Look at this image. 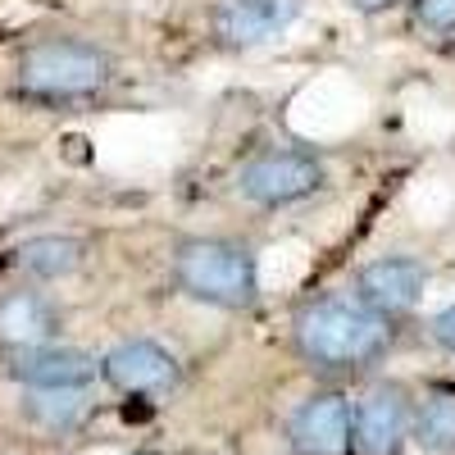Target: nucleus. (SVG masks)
<instances>
[{
  "mask_svg": "<svg viewBox=\"0 0 455 455\" xmlns=\"http://www.w3.org/2000/svg\"><path fill=\"white\" fill-rule=\"evenodd\" d=\"M428 291V264L414 259V255H383V259H369L360 278H355V300L369 306L373 315L383 319H401L424 300Z\"/></svg>",
  "mask_w": 455,
  "mask_h": 455,
  "instance_id": "39448f33",
  "label": "nucleus"
},
{
  "mask_svg": "<svg viewBox=\"0 0 455 455\" xmlns=\"http://www.w3.org/2000/svg\"><path fill=\"white\" fill-rule=\"evenodd\" d=\"M287 442L296 455H347L355 442V414L341 392H319L300 401L287 419Z\"/></svg>",
  "mask_w": 455,
  "mask_h": 455,
  "instance_id": "0eeeda50",
  "label": "nucleus"
},
{
  "mask_svg": "<svg viewBox=\"0 0 455 455\" xmlns=\"http://www.w3.org/2000/svg\"><path fill=\"white\" fill-rule=\"evenodd\" d=\"M414 23L433 36H455V0H414Z\"/></svg>",
  "mask_w": 455,
  "mask_h": 455,
  "instance_id": "2eb2a0df",
  "label": "nucleus"
},
{
  "mask_svg": "<svg viewBox=\"0 0 455 455\" xmlns=\"http://www.w3.org/2000/svg\"><path fill=\"white\" fill-rule=\"evenodd\" d=\"M410 437L433 455L455 451V383H433L410 414Z\"/></svg>",
  "mask_w": 455,
  "mask_h": 455,
  "instance_id": "f8f14e48",
  "label": "nucleus"
},
{
  "mask_svg": "<svg viewBox=\"0 0 455 455\" xmlns=\"http://www.w3.org/2000/svg\"><path fill=\"white\" fill-rule=\"evenodd\" d=\"M100 378L124 396H156V392L178 383V360L160 347V341L132 337V341H119V347L100 360Z\"/></svg>",
  "mask_w": 455,
  "mask_h": 455,
  "instance_id": "1a4fd4ad",
  "label": "nucleus"
},
{
  "mask_svg": "<svg viewBox=\"0 0 455 455\" xmlns=\"http://www.w3.org/2000/svg\"><path fill=\"white\" fill-rule=\"evenodd\" d=\"M28 410H32V419H42L51 428H64L73 414H78V396L73 392H32Z\"/></svg>",
  "mask_w": 455,
  "mask_h": 455,
  "instance_id": "4468645a",
  "label": "nucleus"
},
{
  "mask_svg": "<svg viewBox=\"0 0 455 455\" xmlns=\"http://www.w3.org/2000/svg\"><path fill=\"white\" fill-rule=\"evenodd\" d=\"M410 396L401 383H378L355 410V446L364 455H396L410 437Z\"/></svg>",
  "mask_w": 455,
  "mask_h": 455,
  "instance_id": "9d476101",
  "label": "nucleus"
},
{
  "mask_svg": "<svg viewBox=\"0 0 455 455\" xmlns=\"http://www.w3.org/2000/svg\"><path fill=\"white\" fill-rule=\"evenodd\" d=\"M323 182H328L323 160L315 150H300V146H269L237 169V192L259 210L296 205V201L315 196Z\"/></svg>",
  "mask_w": 455,
  "mask_h": 455,
  "instance_id": "20e7f679",
  "label": "nucleus"
},
{
  "mask_svg": "<svg viewBox=\"0 0 455 455\" xmlns=\"http://www.w3.org/2000/svg\"><path fill=\"white\" fill-rule=\"evenodd\" d=\"M291 341L310 369L360 373L392 347V319L373 315L355 296H315L296 310Z\"/></svg>",
  "mask_w": 455,
  "mask_h": 455,
  "instance_id": "f257e3e1",
  "label": "nucleus"
},
{
  "mask_svg": "<svg viewBox=\"0 0 455 455\" xmlns=\"http://www.w3.org/2000/svg\"><path fill=\"white\" fill-rule=\"evenodd\" d=\"M433 341H437L442 351L455 355V306H446V310L433 319Z\"/></svg>",
  "mask_w": 455,
  "mask_h": 455,
  "instance_id": "dca6fc26",
  "label": "nucleus"
},
{
  "mask_svg": "<svg viewBox=\"0 0 455 455\" xmlns=\"http://www.w3.org/2000/svg\"><path fill=\"white\" fill-rule=\"evenodd\" d=\"M300 5H306V0H219L214 14H210L214 42L228 46V51L264 46L296 23Z\"/></svg>",
  "mask_w": 455,
  "mask_h": 455,
  "instance_id": "423d86ee",
  "label": "nucleus"
},
{
  "mask_svg": "<svg viewBox=\"0 0 455 455\" xmlns=\"http://www.w3.org/2000/svg\"><path fill=\"white\" fill-rule=\"evenodd\" d=\"M173 283L201 306L251 310L259 296L255 251L233 237H182L173 246Z\"/></svg>",
  "mask_w": 455,
  "mask_h": 455,
  "instance_id": "7ed1b4c3",
  "label": "nucleus"
},
{
  "mask_svg": "<svg viewBox=\"0 0 455 455\" xmlns=\"http://www.w3.org/2000/svg\"><path fill=\"white\" fill-rule=\"evenodd\" d=\"M60 332V315L42 291H5L0 296V347H42Z\"/></svg>",
  "mask_w": 455,
  "mask_h": 455,
  "instance_id": "9b49d317",
  "label": "nucleus"
},
{
  "mask_svg": "<svg viewBox=\"0 0 455 455\" xmlns=\"http://www.w3.org/2000/svg\"><path fill=\"white\" fill-rule=\"evenodd\" d=\"M392 5H401V0H351V10H360V14H383Z\"/></svg>",
  "mask_w": 455,
  "mask_h": 455,
  "instance_id": "f3484780",
  "label": "nucleus"
},
{
  "mask_svg": "<svg viewBox=\"0 0 455 455\" xmlns=\"http://www.w3.org/2000/svg\"><path fill=\"white\" fill-rule=\"evenodd\" d=\"M5 369H10V378H19V383L32 387V392H78L100 373V364L87 351L55 347V341L5 351Z\"/></svg>",
  "mask_w": 455,
  "mask_h": 455,
  "instance_id": "6e6552de",
  "label": "nucleus"
},
{
  "mask_svg": "<svg viewBox=\"0 0 455 455\" xmlns=\"http://www.w3.org/2000/svg\"><path fill=\"white\" fill-rule=\"evenodd\" d=\"M114 60L87 36H42L19 55V92L42 105H68L105 92Z\"/></svg>",
  "mask_w": 455,
  "mask_h": 455,
  "instance_id": "f03ea898",
  "label": "nucleus"
},
{
  "mask_svg": "<svg viewBox=\"0 0 455 455\" xmlns=\"http://www.w3.org/2000/svg\"><path fill=\"white\" fill-rule=\"evenodd\" d=\"M87 246L68 233H42V237H28L19 251H14V264L36 278V283H55V278H68L73 269L83 264Z\"/></svg>",
  "mask_w": 455,
  "mask_h": 455,
  "instance_id": "ddd939ff",
  "label": "nucleus"
}]
</instances>
